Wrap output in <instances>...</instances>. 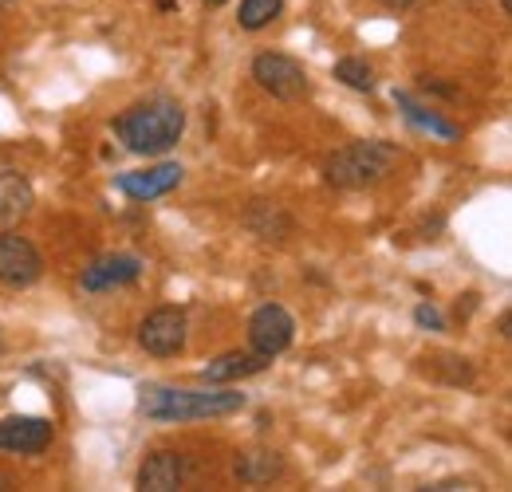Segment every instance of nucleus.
<instances>
[{
  "label": "nucleus",
  "mask_w": 512,
  "mask_h": 492,
  "mask_svg": "<svg viewBox=\"0 0 512 492\" xmlns=\"http://www.w3.org/2000/svg\"><path fill=\"white\" fill-rule=\"evenodd\" d=\"M52 445V422L44 418H4L0 422V449L8 453H44Z\"/></svg>",
  "instance_id": "11"
},
{
  "label": "nucleus",
  "mask_w": 512,
  "mask_h": 492,
  "mask_svg": "<svg viewBox=\"0 0 512 492\" xmlns=\"http://www.w3.org/2000/svg\"><path fill=\"white\" fill-rule=\"evenodd\" d=\"M394 103L402 107V115H406V123L418 126V130H430V134H438V138H446V142H453V138H461V130L453 123H446L442 115H434V111H426L422 103H414L406 91H394Z\"/></svg>",
  "instance_id": "16"
},
{
  "label": "nucleus",
  "mask_w": 512,
  "mask_h": 492,
  "mask_svg": "<svg viewBox=\"0 0 512 492\" xmlns=\"http://www.w3.org/2000/svg\"><path fill=\"white\" fill-rule=\"evenodd\" d=\"M36 205V193L24 174L16 170H4L0 174V225H16L20 217H28Z\"/></svg>",
  "instance_id": "13"
},
{
  "label": "nucleus",
  "mask_w": 512,
  "mask_h": 492,
  "mask_svg": "<svg viewBox=\"0 0 512 492\" xmlns=\"http://www.w3.org/2000/svg\"><path fill=\"white\" fill-rule=\"evenodd\" d=\"M182 130H186V111L170 95H154L146 103H134L130 111H123L115 119L119 142L127 146L130 154H146V158L170 154L178 146Z\"/></svg>",
  "instance_id": "1"
},
{
  "label": "nucleus",
  "mask_w": 512,
  "mask_h": 492,
  "mask_svg": "<svg viewBox=\"0 0 512 492\" xmlns=\"http://www.w3.org/2000/svg\"><path fill=\"white\" fill-rule=\"evenodd\" d=\"M182 166L178 162H162V166H154V170H134V174H119L115 185L134 197V201H154V197H166L170 189H178L182 185Z\"/></svg>",
  "instance_id": "9"
},
{
  "label": "nucleus",
  "mask_w": 512,
  "mask_h": 492,
  "mask_svg": "<svg viewBox=\"0 0 512 492\" xmlns=\"http://www.w3.org/2000/svg\"><path fill=\"white\" fill-rule=\"evenodd\" d=\"M335 79L347 83L351 91H375V71H371V63L355 60V56L335 63Z\"/></svg>",
  "instance_id": "18"
},
{
  "label": "nucleus",
  "mask_w": 512,
  "mask_h": 492,
  "mask_svg": "<svg viewBox=\"0 0 512 492\" xmlns=\"http://www.w3.org/2000/svg\"><path fill=\"white\" fill-rule=\"evenodd\" d=\"M4 4H12V0H0V8H4Z\"/></svg>",
  "instance_id": "24"
},
{
  "label": "nucleus",
  "mask_w": 512,
  "mask_h": 492,
  "mask_svg": "<svg viewBox=\"0 0 512 492\" xmlns=\"http://www.w3.org/2000/svg\"><path fill=\"white\" fill-rule=\"evenodd\" d=\"M383 8H390V12H406V8H414L418 0H379Z\"/></svg>",
  "instance_id": "21"
},
{
  "label": "nucleus",
  "mask_w": 512,
  "mask_h": 492,
  "mask_svg": "<svg viewBox=\"0 0 512 492\" xmlns=\"http://www.w3.org/2000/svg\"><path fill=\"white\" fill-rule=\"evenodd\" d=\"M245 225H249V233H253L256 241H264V245H284L292 237V229H296V221L276 201H253L245 209Z\"/></svg>",
  "instance_id": "12"
},
{
  "label": "nucleus",
  "mask_w": 512,
  "mask_h": 492,
  "mask_svg": "<svg viewBox=\"0 0 512 492\" xmlns=\"http://www.w3.org/2000/svg\"><path fill=\"white\" fill-rule=\"evenodd\" d=\"M422 87H426V91H438V95H446V99L457 95V87H449V83H434V79H422Z\"/></svg>",
  "instance_id": "20"
},
{
  "label": "nucleus",
  "mask_w": 512,
  "mask_h": 492,
  "mask_svg": "<svg viewBox=\"0 0 512 492\" xmlns=\"http://www.w3.org/2000/svg\"><path fill=\"white\" fill-rule=\"evenodd\" d=\"M44 276V256L20 233H0V284L4 288H32Z\"/></svg>",
  "instance_id": "6"
},
{
  "label": "nucleus",
  "mask_w": 512,
  "mask_h": 492,
  "mask_svg": "<svg viewBox=\"0 0 512 492\" xmlns=\"http://www.w3.org/2000/svg\"><path fill=\"white\" fill-rule=\"evenodd\" d=\"M292 335H296V319L280 304H264L249 319V343H253L256 355H268V359L284 355L292 347Z\"/></svg>",
  "instance_id": "7"
},
{
  "label": "nucleus",
  "mask_w": 512,
  "mask_h": 492,
  "mask_svg": "<svg viewBox=\"0 0 512 492\" xmlns=\"http://www.w3.org/2000/svg\"><path fill=\"white\" fill-rule=\"evenodd\" d=\"M245 406V394L237 390H178V386H142L138 410L154 422H201V418H225Z\"/></svg>",
  "instance_id": "2"
},
{
  "label": "nucleus",
  "mask_w": 512,
  "mask_h": 492,
  "mask_svg": "<svg viewBox=\"0 0 512 492\" xmlns=\"http://www.w3.org/2000/svg\"><path fill=\"white\" fill-rule=\"evenodd\" d=\"M233 473H237L241 485H272L284 473V457L272 453V449H253V453H241L237 457Z\"/></svg>",
  "instance_id": "15"
},
{
  "label": "nucleus",
  "mask_w": 512,
  "mask_h": 492,
  "mask_svg": "<svg viewBox=\"0 0 512 492\" xmlns=\"http://www.w3.org/2000/svg\"><path fill=\"white\" fill-rule=\"evenodd\" d=\"M201 4H209V8H221V4H225V0H201Z\"/></svg>",
  "instance_id": "23"
},
{
  "label": "nucleus",
  "mask_w": 512,
  "mask_h": 492,
  "mask_svg": "<svg viewBox=\"0 0 512 492\" xmlns=\"http://www.w3.org/2000/svg\"><path fill=\"white\" fill-rule=\"evenodd\" d=\"M0 489H12V477H4V473H0Z\"/></svg>",
  "instance_id": "22"
},
{
  "label": "nucleus",
  "mask_w": 512,
  "mask_h": 492,
  "mask_svg": "<svg viewBox=\"0 0 512 492\" xmlns=\"http://www.w3.org/2000/svg\"><path fill=\"white\" fill-rule=\"evenodd\" d=\"M414 323H418L422 331H446V315L434 308V304H418V308H414Z\"/></svg>",
  "instance_id": "19"
},
{
  "label": "nucleus",
  "mask_w": 512,
  "mask_h": 492,
  "mask_svg": "<svg viewBox=\"0 0 512 492\" xmlns=\"http://www.w3.org/2000/svg\"><path fill=\"white\" fill-rule=\"evenodd\" d=\"M398 162V146L386 138H367V142H351L339 154L327 158V182L339 189H367L379 185Z\"/></svg>",
  "instance_id": "3"
},
{
  "label": "nucleus",
  "mask_w": 512,
  "mask_h": 492,
  "mask_svg": "<svg viewBox=\"0 0 512 492\" xmlns=\"http://www.w3.org/2000/svg\"><path fill=\"white\" fill-rule=\"evenodd\" d=\"M186 331H190V319L182 308H158L150 311L138 327V347L154 359H170V355H182L186 351Z\"/></svg>",
  "instance_id": "5"
},
{
  "label": "nucleus",
  "mask_w": 512,
  "mask_h": 492,
  "mask_svg": "<svg viewBox=\"0 0 512 492\" xmlns=\"http://www.w3.org/2000/svg\"><path fill=\"white\" fill-rule=\"evenodd\" d=\"M253 79L260 83V91H268L280 103H296L308 95V71L304 63L280 52H264L253 60Z\"/></svg>",
  "instance_id": "4"
},
{
  "label": "nucleus",
  "mask_w": 512,
  "mask_h": 492,
  "mask_svg": "<svg viewBox=\"0 0 512 492\" xmlns=\"http://www.w3.org/2000/svg\"><path fill=\"white\" fill-rule=\"evenodd\" d=\"M280 12H284V0H241L237 24H241L245 32H260V28H268Z\"/></svg>",
  "instance_id": "17"
},
{
  "label": "nucleus",
  "mask_w": 512,
  "mask_h": 492,
  "mask_svg": "<svg viewBox=\"0 0 512 492\" xmlns=\"http://www.w3.org/2000/svg\"><path fill=\"white\" fill-rule=\"evenodd\" d=\"M186 473H190V465H186L182 453H174V449H158V453H150V457L142 461V469H138V489L170 492L186 481Z\"/></svg>",
  "instance_id": "10"
},
{
  "label": "nucleus",
  "mask_w": 512,
  "mask_h": 492,
  "mask_svg": "<svg viewBox=\"0 0 512 492\" xmlns=\"http://www.w3.org/2000/svg\"><path fill=\"white\" fill-rule=\"evenodd\" d=\"M272 367L268 355H256V351H229L221 359H213L209 367L201 370L205 382H237V378H249V374H260V370Z\"/></svg>",
  "instance_id": "14"
},
{
  "label": "nucleus",
  "mask_w": 512,
  "mask_h": 492,
  "mask_svg": "<svg viewBox=\"0 0 512 492\" xmlns=\"http://www.w3.org/2000/svg\"><path fill=\"white\" fill-rule=\"evenodd\" d=\"M142 276V260L130 256V252H107L99 260H91L79 276V284L87 292H111V288H123V284H134Z\"/></svg>",
  "instance_id": "8"
}]
</instances>
